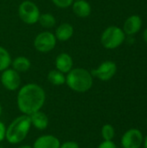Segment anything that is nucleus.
Listing matches in <instances>:
<instances>
[{
    "mask_svg": "<svg viewBox=\"0 0 147 148\" xmlns=\"http://www.w3.org/2000/svg\"><path fill=\"white\" fill-rule=\"evenodd\" d=\"M1 114H2V106L0 104V117H1Z\"/></svg>",
    "mask_w": 147,
    "mask_h": 148,
    "instance_id": "cd10ccee",
    "label": "nucleus"
},
{
    "mask_svg": "<svg viewBox=\"0 0 147 148\" xmlns=\"http://www.w3.org/2000/svg\"><path fill=\"white\" fill-rule=\"evenodd\" d=\"M11 56L10 52L3 46H0V72L7 69L11 65Z\"/></svg>",
    "mask_w": 147,
    "mask_h": 148,
    "instance_id": "a211bd4d",
    "label": "nucleus"
},
{
    "mask_svg": "<svg viewBox=\"0 0 147 148\" xmlns=\"http://www.w3.org/2000/svg\"><path fill=\"white\" fill-rule=\"evenodd\" d=\"M145 148H147V136L146 138V140H145Z\"/></svg>",
    "mask_w": 147,
    "mask_h": 148,
    "instance_id": "bb28decb",
    "label": "nucleus"
},
{
    "mask_svg": "<svg viewBox=\"0 0 147 148\" xmlns=\"http://www.w3.org/2000/svg\"><path fill=\"white\" fill-rule=\"evenodd\" d=\"M55 69L67 75L73 69L74 61L72 56L68 53L62 52L56 56L55 61Z\"/></svg>",
    "mask_w": 147,
    "mask_h": 148,
    "instance_id": "9d476101",
    "label": "nucleus"
},
{
    "mask_svg": "<svg viewBox=\"0 0 147 148\" xmlns=\"http://www.w3.org/2000/svg\"><path fill=\"white\" fill-rule=\"evenodd\" d=\"M38 23L42 27L45 29H51L55 26L56 19L55 16L51 13H43L40 15Z\"/></svg>",
    "mask_w": 147,
    "mask_h": 148,
    "instance_id": "6ab92c4d",
    "label": "nucleus"
},
{
    "mask_svg": "<svg viewBox=\"0 0 147 148\" xmlns=\"http://www.w3.org/2000/svg\"><path fill=\"white\" fill-rule=\"evenodd\" d=\"M45 101V90L40 85L33 82L22 86L16 95V105L19 111L29 116L40 111Z\"/></svg>",
    "mask_w": 147,
    "mask_h": 148,
    "instance_id": "f257e3e1",
    "label": "nucleus"
},
{
    "mask_svg": "<svg viewBox=\"0 0 147 148\" xmlns=\"http://www.w3.org/2000/svg\"><path fill=\"white\" fill-rule=\"evenodd\" d=\"M117 72V65L113 61H105L98 68L90 71L93 77L98 78L102 82L111 80Z\"/></svg>",
    "mask_w": 147,
    "mask_h": 148,
    "instance_id": "6e6552de",
    "label": "nucleus"
},
{
    "mask_svg": "<svg viewBox=\"0 0 147 148\" xmlns=\"http://www.w3.org/2000/svg\"><path fill=\"white\" fill-rule=\"evenodd\" d=\"M31 127H34L37 130H45L49 125V119L48 115L42 111H37L29 115Z\"/></svg>",
    "mask_w": 147,
    "mask_h": 148,
    "instance_id": "ddd939ff",
    "label": "nucleus"
},
{
    "mask_svg": "<svg viewBox=\"0 0 147 148\" xmlns=\"http://www.w3.org/2000/svg\"><path fill=\"white\" fill-rule=\"evenodd\" d=\"M17 148H33V147L29 146V145H22V146H20L19 147Z\"/></svg>",
    "mask_w": 147,
    "mask_h": 148,
    "instance_id": "a878e982",
    "label": "nucleus"
},
{
    "mask_svg": "<svg viewBox=\"0 0 147 148\" xmlns=\"http://www.w3.org/2000/svg\"><path fill=\"white\" fill-rule=\"evenodd\" d=\"M31 128V122L29 115L22 114L11 121L6 127L5 139L11 145H16L23 141Z\"/></svg>",
    "mask_w": 147,
    "mask_h": 148,
    "instance_id": "7ed1b4c3",
    "label": "nucleus"
},
{
    "mask_svg": "<svg viewBox=\"0 0 147 148\" xmlns=\"http://www.w3.org/2000/svg\"><path fill=\"white\" fill-rule=\"evenodd\" d=\"M71 6L74 14L81 18L89 16L92 12V7L87 0H75Z\"/></svg>",
    "mask_w": 147,
    "mask_h": 148,
    "instance_id": "4468645a",
    "label": "nucleus"
},
{
    "mask_svg": "<svg viewBox=\"0 0 147 148\" xmlns=\"http://www.w3.org/2000/svg\"><path fill=\"white\" fill-rule=\"evenodd\" d=\"M52 3L60 9H68L69 8L75 0H51Z\"/></svg>",
    "mask_w": 147,
    "mask_h": 148,
    "instance_id": "412c9836",
    "label": "nucleus"
},
{
    "mask_svg": "<svg viewBox=\"0 0 147 148\" xmlns=\"http://www.w3.org/2000/svg\"><path fill=\"white\" fill-rule=\"evenodd\" d=\"M115 131L112 125L106 124L101 128V136L104 140H112L114 138Z\"/></svg>",
    "mask_w": 147,
    "mask_h": 148,
    "instance_id": "aec40b11",
    "label": "nucleus"
},
{
    "mask_svg": "<svg viewBox=\"0 0 147 148\" xmlns=\"http://www.w3.org/2000/svg\"><path fill=\"white\" fill-rule=\"evenodd\" d=\"M94 77L90 71L84 68H73L66 75L67 86L77 93H85L93 87Z\"/></svg>",
    "mask_w": 147,
    "mask_h": 148,
    "instance_id": "f03ea898",
    "label": "nucleus"
},
{
    "mask_svg": "<svg viewBox=\"0 0 147 148\" xmlns=\"http://www.w3.org/2000/svg\"><path fill=\"white\" fill-rule=\"evenodd\" d=\"M18 16L23 23L33 25L38 23L41 12L39 7L30 0L23 1L18 6Z\"/></svg>",
    "mask_w": 147,
    "mask_h": 148,
    "instance_id": "39448f33",
    "label": "nucleus"
},
{
    "mask_svg": "<svg viewBox=\"0 0 147 148\" xmlns=\"http://www.w3.org/2000/svg\"><path fill=\"white\" fill-rule=\"evenodd\" d=\"M0 82L3 87L8 91H16L20 88L22 80L20 73L16 72L12 68H8L1 72Z\"/></svg>",
    "mask_w": 147,
    "mask_h": 148,
    "instance_id": "0eeeda50",
    "label": "nucleus"
},
{
    "mask_svg": "<svg viewBox=\"0 0 147 148\" xmlns=\"http://www.w3.org/2000/svg\"><path fill=\"white\" fill-rule=\"evenodd\" d=\"M56 42L57 40L55 34L49 30H44L36 35L34 39L33 45L38 52L49 53L55 48Z\"/></svg>",
    "mask_w": 147,
    "mask_h": 148,
    "instance_id": "423d86ee",
    "label": "nucleus"
},
{
    "mask_svg": "<svg viewBox=\"0 0 147 148\" xmlns=\"http://www.w3.org/2000/svg\"><path fill=\"white\" fill-rule=\"evenodd\" d=\"M142 27V19L138 15H133L129 16L123 26V31L126 35H134L138 33Z\"/></svg>",
    "mask_w": 147,
    "mask_h": 148,
    "instance_id": "f8f14e48",
    "label": "nucleus"
},
{
    "mask_svg": "<svg viewBox=\"0 0 147 148\" xmlns=\"http://www.w3.org/2000/svg\"><path fill=\"white\" fill-rule=\"evenodd\" d=\"M74 32L75 30L72 24L69 23H62L56 27L54 34L57 41L67 42L73 36Z\"/></svg>",
    "mask_w": 147,
    "mask_h": 148,
    "instance_id": "2eb2a0df",
    "label": "nucleus"
},
{
    "mask_svg": "<svg viewBox=\"0 0 147 148\" xmlns=\"http://www.w3.org/2000/svg\"><path fill=\"white\" fill-rule=\"evenodd\" d=\"M5 135H6V127L4 123H3L0 121V143L5 139Z\"/></svg>",
    "mask_w": 147,
    "mask_h": 148,
    "instance_id": "b1692460",
    "label": "nucleus"
},
{
    "mask_svg": "<svg viewBox=\"0 0 147 148\" xmlns=\"http://www.w3.org/2000/svg\"><path fill=\"white\" fill-rule=\"evenodd\" d=\"M97 148H117V147L112 140H104Z\"/></svg>",
    "mask_w": 147,
    "mask_h": 148,
    "instance_id": "5701e85b",
    "label": "nucleus"
},
{
    "mask_svg": "<svg viewBox=\"0 0 147 148\" xmlns=\"http://www.w3.org/2000/svg\"><path fill=\"white\" fill-rule=\"evenodd\" d=\"M47 79L54 86H62L66 83V75L57 69H52L48 73Z\"/></svg>",
    "mask_w": 147,
    "mask_h": 148,
    "instance_id": "f3484780",
    "label": "nucleus"
},
{
    "mask_svg": "<svg viewBox=\"0 0 147 148\" xmlns=\"http://www.w3.org/2000/svg\"><path fill=\"white\" fill-rule=\"evenodd\" d=\"M60 148H80V146L78 145L77 142L74 140H68L63 142L62 144L61 143Z\"/></svg>",
    "mask_w": 147,
    "mask_h": 148,
    "instance_id": "4be33fe9",
    "label": "nucleus"
},
{
    "mask_svg": "<svg viewBox=\"0 0 147 148\" xmlns=\"http://www.w3.org/2000/svg\"><path fill=\"white\" fill-rule=\"evenodd\" d=\"M60 140L53 134H43L38 137L33 144V148H60Z\"/></svg>",
    "mask_w": 147,
    "mask_h": 148,
    "instance_id": "9b49d317",
    "label": "nucleus"
},
{
    "mask_svg": "<svg viewBox=\"0 0 147 148\" xmlns=\"http://www.w3.org/2000/svg\"><path fill=\"white\" fill-rule=\"evenodd\" d=\"M143 142V135L139 130L130 129L121 139V144L124 148H139Z\"/></svg>",
    "mask_w": 147,
    "mask_h": 148,
    "instance_id": "1a4fd4ad",
    "label": "nucleus"
},
{
    "mask_svg": "<svg viewBox=\"0 0 147 148\" xmlns=\"http://www.w3.org/2000/svg\"><path fill=\"white\" fill-rule=\"evenodd\" d=\"M126 39L123 29L118 26H109L101 34V42L107 49H114L120 47Z\"/></svg>",
    "mask_w": 147,
    "mask_h": 148,
    "instance_id": "20e7f679",
    "label": "nucleus"
},
{
    "mask_svg": "<svg viewBox=\"0 0 147 148\" xmlns=\"http://www.w3.org/2000/svg\"><path fill=\"white\" fill-rule=\"evenodd\" d=\"M143 39H144V41L147 43V28L144 30V32H143Z\"/></svg>",
    "mask_w": 147,
    "mask_h": 148,
    "instance_id": "393cba45",
    "label": "nucleus"
},
{
    "mask_svg": "<svg viewBox=\"0 0 147 148\" xmlns=\"http://www.w3.org/2000/svg\"><path fill=\"white\" fill-rule=\"evenodd\" d=\"M11 68L18 73H25L29 70L31 67L30 60L23 56H16L11 62Z\"/></svg>",
    "mask_w": 147,
    "mask_h": 148,
    "instance_id": "dca6fc26",
    "label": "nucleus"
}]
</instances>
